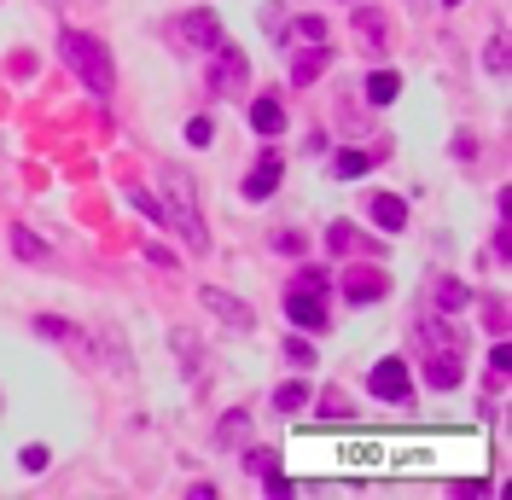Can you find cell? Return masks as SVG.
Segmentation results:
<instances>
[{
	"instance_id": "29",
	"label": "cell",
	"mask_w": 512,
	"mask_h": 500,
	"mask_svg": "<svg viewBox=\"0 0 512 500\" xmlns=\"http://www.w3.org/2000/svg\"><path fill=\"white\" fill-rule=\"evenodd\" d=\"M489 367H495V378H507V367H512V349H507V344H495V349H489Z\"/></svg>"
},
{
	"instance_id": "13",
	"label": "cell",
	"mask_w": 512,
	"mask_h": 500,
	"mask_svg": "<svg viewBox=\"0 0 512 500\" xmlns=\"http://www.w3.org/2000/svg\"><path fill=\"white\" fill-rule=\"evenodd\" d=\"M373 221H379L384 233H402V227H408V204H402L396 192H379V198H373Z\"/></svg>"
},
{
	"instance_id": "6",
	"label": "cell",
	"mask_w": 512,
	"mask_h": 500,
	"mask_svg": "<svg viewBox=\"0 0 512 500\" xmlns=\"http://www.w3.org/2000/svg\"><path fill=\"white\" fill-rule=\"evenodd\" d=\"M367 384H373V396H379V402H396V407H408V402H414V384H408V367H402L396 355H384L379 367H373V378H367Z\"/></svg>"
},
{
	"instance_id": "12",
	"label": "cell",
	"mask_w": 512,
	"mask_h": 500,
	"mask_svg": "<svg viewBox=\"0 0 512 500\" xmlns=\"http://www.w3.org/2000/svg\"><path fill=\"white\" fill-rule=\"evenodd\" d=\"M326 245L338 250V256H361V250H379L373 239H367V233H361V227H350V221H332V227H326Z\"/></svg>"
},
{
	"instance_id": "30",
	"label": "cell",
	"mask_w": 512,
	"mask_h": 500,
	"mask_svg": "<svg viewBox=\"0 0 512 500\" xmlns=\"http://www.w3.org/2000/svg\"><path fill=\"white\" fill-rule=\"evenodd\" d=\"M297 41H326V24H320V18H303V24H297Z\"/></svg>"
},
{
	"instance_id": "1",
	"label": "cell",
	"mask_w": 512,
	"mask_h": 500,
	"mask_svg": "<svg viewBox=\"0 0 512 500\" xmlns=\"http://www.w3.org/2000/svg\"><path fill=\"white\" fill-rule=\"evenodd\" d=\"M414 344H419V355H425V378H431L437 390H454L460 373H466V338H460L448 320H419Z\"/></svg>"
},
{
	"instance_id": "17",
	"label": "cell",
	"mask_w": 512,
	"mask_h": 500,
	"mask_svg": "<svg viewBox=\"0 0 512 500\" xmlns=\"http://www.w3.org/2000/svg\"><path fill=\"white\" fill-rule=\"evenodd\" d=\"M274 407H280V413H303V407H309V384H280V390H274Z\"/></svg>"
},
{
	"instance_id": "16",
	"label": "cell",
	"mask_w": 512,
	"mask_h": 500,
	"mask_svg": "<svg viewBox=\"0 0 512 500\" xmlns=\"http://www.w3.org/2000/svg\"><path fill=\"white\" fill-rule=\"evenodd\" d=\"M373 163H379V152H338V157H332V175H338V181H350V175H367Z\"/></svg>"
},
{
	"instance_id": "31",
	"label": "cell",
	"mask_w": 512,
	"mask_h": 500,
	"mask_svg": "<svg viewBox=\"0 0 512 500\" xmlns=\"http://www.w3.org/2000/svg\"><path fill=\"white\" fill-rule=\"evenodd\" d=\"M24 471H47V448H41V442L24 448Z\"/></svg>"
},
{
	"instance_id": "9",
	"label": "cell",
	"mask_w": 512,
	"mask_h": 500,
	"mask_svg": "<svg viewBox=\"0 0 512 500\" xmlns=\"http://www.w3.org/2000/svg\"><path fill=\"white\" fill-rule=\"evenodd\" d=\"M175 35H181V41H192V47H204V53H210V47L222 41V18H216V12H187V18L175 24Z\"/></svg>"
},
{
	"instance_id": "7",
	"label": "cell",
	"mask_w": 512,
	"mask_h": 500,
	"mask_svg": "<svg viewBox=\"0 0 512 500\" xmlns=\"http://www.w3.org/2000/svg\"><path fill=\"white\" fill-rule=\"evenodd\" d=\"M198 303L216 314L222 326H233V332H251V326H256V309H245V303H239L233 291H222V285H204V291H198Z\"/></svg>"
},
{
	"instance_id": "19",
	"label": "cell",
	"mask_w": 512,
	"mask_h": 500,
	"mask_svg": "<svg viewBox=\"0 0 512 500\" xmlns=\"http://www.w3.org/2000/svg\"><path fill=\"white\" fill-rule=\"evenodd\" d=\"M245 466L268 483V477H280V454H274V448H251V454H245Z\"/></svg>"
},
{
	"instance_id": "11",
	"label": "cell",
	"mask_w": 512,
	"mask_h": 500,
	"mask_svg": "<svg viewBox=\"0 0 512 500\" xmlns=\"http://www.w3.org/2000/svg\"><path fill=\"white\" fill-rule=\"evenodd\" d=\"M384 291H390V285H384L379 268H350V274H344V297H350V303H379Z\"/></svg>"
},
{
	"instance_id": "3",
	"label": "cell",
	"mask_w": 512,
	"mask_h": 500,
	"mask_svg": "<svg viewBox=\"0 0 512 500\" xmlns=\"http://www.w3.org/2000/svg\"><path fill=\"white\" fill-rule=\"evenodd\" d=\"M163 192H169V216L181 221V233H187L192 250H210V233H204V221H198V181H192L181 163H163Z\"/></svg>"
},
{
	"instance_id": "23",
	"label": "cell",
	"mask_w": 512,
	"mask_h": 500,
	"mask_svg": "<svg viewBox=\"0 0 512 500\" xmlns=\"http://www.w3.org/2000/svg\"><path fill=\"white\" fill-rule=\"evenodd\" d=\"M483 64H489V76H507V35H495L483 47Z\"/></svg>"
},
{
	"instance_id": "18",
	"label": "cell",
	"mask_w": 512,
	"mask_h": 500,
	"mask_svg": "<svg viewBox=\"0 0 512 500\" xmlns=\"http://www.w3.org/2000/svg\"><path fill=\"white\" fill-rule=\"evenodd\" d=\"M320 419H355V402L344 390H326V396H320Z\"/></svg>"
},
{
	"instance_id": "20",
	"label": "cell",
	"mask_w": 512,
	"mask_h": 500,
	"mask_svg": "<svg viewBox=\"0 0 512 500\" xmlns=\"http://www.w3.org/2000/svg\"><path fill=\"white\" fill-rule=\"evenodd\" d=\"M396 94H402V82H396L390 70H379V76L367 82V99H373V105H390V99H396Z\"/></svg>"
},
{
	"instance_id": "10",
	"label": "cell",
	"mask_w": 512,
	"mask_h": 500,
	"mask_svg": "<svg viewBox=\"0 0 512 500\" xmlns=\"http://www.w3.org/2000/svg\"><path fill=\"white\" fill-rule=\"evenodd\" d=\"M326 64H332V47H326V41H309V47H297V59H291V82H297V88H309V82H315Z\"/></svg>"
},
{
	"instance_id": "22",
	"label": "cell",
	"mask_w": 512,
	"mask_h": 500,
	"mask_svg": "<svg viewBox=\"0 0 512 500\" xmlns=\"http://www.w3.org/2000/svg\"><path fill=\"white\" fill-rule=\"evenodd\" d=\"M431 297H437V309H460V303H466L472 291H466L460 280H437V291H431Z\"/></svg>"
},
{
	"instance_id": "5",
	"label": "cell",
	"mask_w": 512,
	"mask_h": 500,
	"mask_svg": "<svg viewBox=\"0 0 512 500\" xmlns=\"http://www.w3.org/2000/svg\"><path fill=\"white\" fill-rule=\"evenodd\" d=\"M245 70H251L245 53H239V47H227V41H216V47H210V94L233 99L239 88H245Z\"/></svg>"
},
{
	"instance_id": "8",
	"label": "cell",
	"mask_w": 512,
	"mask_h": 500,
	"mask_svg": "<svg viewBox=\"0 0 512 500\" xmlns=\"http://www.w3.org/2000/svg\"><path fill=\"white\" fill-rule=\"evenodd\" d=\"M280 175H286V163H280V152H262V163H256L251 175H245V198H251V204H262V198H274V187H280Z\"/></svg>"
},
{
	"instance_id": "24",
	"label": "cell",
	"mask_w": 512,
	"mask_h": 500,
	"mask_svg": "<svg viewBox=\"0 0 512 500\" xmlns=\"http://www.w3.org/2000/svg\"><path fill=\"white\" fill-rule=\"evenodd\" d=\"M355 24H361V35H367L373 47H384V18L373 12V6H367V12H355Z\"/></svg>"
},
{
	"instance_id": "15",
	"label": "cell",
	"mask_w": 512,
	"mask_h": 500,
	"mask_svg": "<svg viewBox=\"0 0 512 500\" xmlns=\"http://www.w3.org/2000/svg\"><path fill=\"white\" fill-rule=\"evenodd\" d=\"M251 128H256V134H280V128H286V111H280V99H268V94L256 99V105H251Z\"/></svg>"
},
{
	"instance_id": "27",
	"label": "cell",
	"mask_w": 512,
	"mask_h": 500,
	"mask_svg": "<svg viewBox=\"0 0 512 500\" xmlns=\"http://www.w3.org/2000/svg\"><path fill=\"white\" fill-rule=\"evenodd\" d=\"M303 245H309V239H303V233H274V250H280V256H303Z\"/></svg>"
},
{
	"instance_id": "14",
	"label": "cell",
	"mask_w": 512,
	"mask_h": 500,
	"mask_svg": "<svg viewBox=\"0 0 512 500\" xmlns=\"http://www.w3.org/2000/svg\"><path fill=\"white\" fill-rule=\"evenodd\" d=\"M245 431H251V413H245V407H233V413H222V425H216V448H239V442H245Z\"/></svg>"
},
{
	"instance_id": "21",
	"label": "cell",
	"mask_w": 512,
	"mask_h": 500,
	"mask_svg": "<svg viewBox=\"0 0 512 500\" xmlns=\"http://www.w3.org/2000/svg\"><path fill=\"white\" fill-rule=\"evenodd\" d=\"M12 250H18L24 262H47V245H41L35 233H24V227H12Z\"/></svg>"
},
{
	"instance_id": "32",
	"label": "cell",
	"mask_w": 512,
	"mask_h": 500,
	"mask_svg": "<svg viewBox=\"0 0 512 500\" xmlns=\"http://www.w3.org/2000/svg\"><path fill=\"white\" fill-rule=\"evenodd\" d=\"M35 332H41V338H64L70 326H64V320H53V314H41V320H35Z\"/></svg>"
},
{
	"instance_id": "28",
	"label": "cell",
	"mask_w": 512,
	"mask_h": 500,
	"mask_svg": "<svg viewBox=\"0 0 512 500\" xmlns=\"http://www.w3.org/2000/svg\"><path fill=\"white\" fill-rule=\"evenodd\" d=\"M286 355L297 361V367H303V373L315 367V344H303V338H291V344H286Z\"/></svg>"
},
{
	"instance_id": "26",
	"label": "cell",
	"mask_w": 512,
	"mask_h": 500,
	"mask_svg": "<svg viewBox=\"0 0 512 500\" xmlns=\"http://www.w3.org/2000/svg\"><path fill=\"white\" fill-rule=\"evenodd\" d=\"M187 140H192V146H210V140H216V123H210V117H192Z\"/></svg>"
},
{
	"instance_id": "4",
	"label": "cell",
	"mask_w": 512,
	"mask_h": 500,
	"mask_svg": "<svg viewBox=\"0 0 512 500\" xmlns=\"http://www.w3.org/2000/svg\"><path fill=\"white\" fill-rule=\"evenodd\" d=\"M286 314L297 320V326H309V332H320V326H326V274H320V268H303V274L291 280Z\"/></svg>"
},
{
	"instance_id": "2",
	"label": "cell",
	"mask_w": 512,
	"mask_h": 500,
	"mask_svg": "<svg viewBox=\"0 0 512 500\" xmlns=\"http://www.w3.org/2000/svg\"><path fill=\"white\" fill-rule=\"evenodd\" d=\"M59 59L70 64L76 76H82V88H88V94H99V99H105L111 88H117V70H111V53L99 47L94 35L64 30V35H59Z\"/></svg>"
},
{
	"instance_id": "25",
	"label": "cell",
	"mask_w": 512,
	"mask_h": 500,
	"mask_svg": "<svg viewBox=\"0 0 512 500\" xmlns=\"http://www.w3.org/2000/svg\"><path fill=\"white\" fill-rule=\"evenodd\" d=\"M280 12H286V6H280V0H268V6H262V30L274 35V41H280V35H286V18H280Z\"/></svg>"
}]
</instances>
